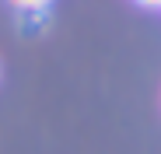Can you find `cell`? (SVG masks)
<instances>
[{"label":"cell","instance_id":"obj_1","mask_svg":"<svg viewBox=\"0 0 161 154\" xmlns=\"http://www.w3.org/2000/svg\"><path fill=\"white\" fill-rule=\"evenodd\" d=\"M11 4H14L18 11H28V14H32V11H46L53 0H11Z\"/></svg>","mask_w":161,"mask_h":154},{"label":"cell","instance_id":"obj_2","mask_svg":"<svg viewBox=\"0 0 161 154\" xmlns=\"http://www.w3.org/2000/svg\"><path fill=\"white\" fill-rule=\"evenodd\" d=\"M137 4H144V7H161V0H137Z\"/></svg>","mask_w":161,"mask_h":154}]
</instances>
